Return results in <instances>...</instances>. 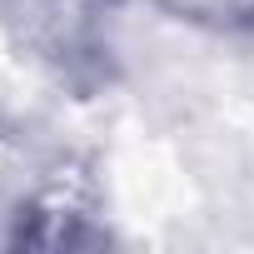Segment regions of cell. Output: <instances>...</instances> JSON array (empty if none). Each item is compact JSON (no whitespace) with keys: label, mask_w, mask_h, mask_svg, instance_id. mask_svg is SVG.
<instances>
[{"label":"cell","mask_w":254,"mask_h":254,"mask_svg":"<svg viewBox=\"0 0 254 254\" xmlns=\"http://www.w3.org/2000/svg\"><path fill=\"white\" fill-rule=\"evenodd\" d=\"M145 10L194 35L254 40V0H145Z\"/></svg>","instance_id":"7a4b0ae2"},{"label":"cell","mask_w":254,"mask_h":254,"mask_svg":"<svg viewBox=\"0 0 254 254\" xmlns=\"http://www.w3.org/2000/svg\"><path fill=\"white\" fill-rule=\"evenodd\" d=\"M0 45L80 95L115 80L120 0H0Z\"/></svg>","instance_id":"6da1fadb"}]
</instances>
